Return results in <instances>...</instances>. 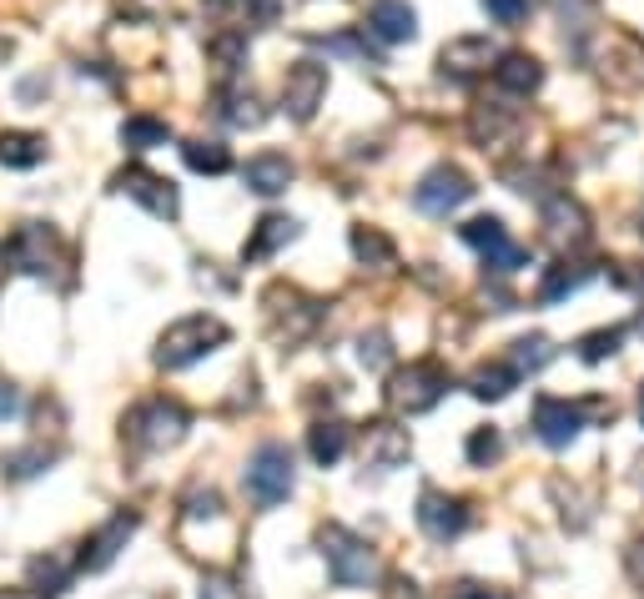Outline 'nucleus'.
Segmentation results:
<instances>
[{
    "instance_id": "6",
    "label": "nucleus",
    "mask_w": 644,
    "mask_h": 599,
    "mask_svg": "<svg viewBox=\"0 0 644 599\" xmlns=\"http://www.w3.org/2000/svg\"><path fill=\"white\" fill-rule=\"evenodd\" d=\"M292 484H298V468L287 444H263L247 458V493L257 499V509H277L292 493Z\"/></svg>"
},
{
    "instance_id": "41",
    "label": "nucleus",
    "mask_w": 644,
    "mask_h": 599,
    "mask_svg": "<svg viewBox=\"0 0 644 599\" xmlns=\"http://www.w3.org/2000/svg\"><path fill=\"white\" fill-rule=\"evenodd\" d=\"M21 413V393L11 384H0V419H15Z\"/></svg>"
},
{
    "instance_id": "39",
    "label": "nucleus",
    "mask_w": 644,
    "mask_h": 599,
    "mask_svg": "<svg viewBox=\"0 0 644 599\" xmlns=\"http://www.w3.org/2000/svg\"><path fill=\"white\" fill-rule=\"evenodd\" d=\"M31 575H36V579H46V585H51V595H56V589L66 585V569H60L56 559H31Z\"/></svg>"
},
{
    "instance_id": "16",
    "label": "nucleus",
    "mask_w": 644,
    "mask_h": 599,
    "mask_svg": "<svg viewBox=\"0 0 644 599\" xmlns=\"http://www.w3.org/2000/svg\"><path fill=\"white\" fill-rule=\"evenodd\" d=\"M368 36H378L382 46H403L418 36V11L408 0H368Z\"/></svg>"
},
{
    "instance_id": "5",
    "label": "nucleus",
    "mask_w": 644,
    "mask_h": 599,
    "mask_svg": "<svg viewBox=\"0 0 644 599\" xmlns=\"http://www.w3.org/2000/svg\"><path fill=\"white\" fill-rule=\"evenodd\" d=\"M443 393H448V368H443V363H429V358L408 363V368H398L393 378H388V408H393V413H408V419L438 408Z\"/></svg>"
},
{
    "instance_id": "21",
    "label": "nucleus",
    "mask_w": 644,
    "mask_h": 599,
    "mask_svg": "<svg viewBox=\"0 0 644 599\" xmlns=\"http://www.w3.org/2000/svg\"><path fill=\"white\" fill-rule=\"evenodd\" d=\"M46 162V136L41 132H0V167L31 171Z\"/></svg>"
},
{
    "instance_id": "17",
    "label": "nucleus",
    "mask_w": 644,
    "mask_h": 599,
    "mask_svg": "<svg viewBox=\"0 0 644 599\" xmlns=\"http://www.w3.org/2000/svg\"><path fill=\"white\" fill-rule=\"evenodd\" d=\"M292 177H298V167H292L282 152H263V156H252L247 167H242L247 192H257V197H282Z\"/></svg>"
},
{
    "instance_id": "35",
    "label": "nucleus",
    "mask_w": 644,
    "mask_h": 599,
    "mask_svg": "<svg viewBox=\"0 0 644 599\" xmlns=\"http://www.w3.org/2000/svg\"><path fill=\"white\" fill-rule=\"evenodd\" d=\"M0 464H5V474H11V479H31V474H41V468L51 464V454H46V448H21V454L0 458Z\"/></svg>"
},
{
    "instance_id": "28",
    "label": "nucleus",
    "mask_w": 644,
    "mask_h": 599,
    "mask_svg": "<svg viewBox=\"0 0 644 599\" xmlns=\"http://www.w3.org/2000/svg\"><path fill=\"white\" fill-rule=\"evenodd\" d=\"M468 126H474V142H484V146H499L503 136H509L513 126H519V117H513V111H499V107H478Z\"/></svg>"
},
{
    "instance_id": "23",
    "label": "nucleus",
    "mask_w": 644,
    "mask_h": 599,
    "mask_svg": "<svg viewBox=\"0 0 644 599\" xmlns=\"http://www.w3.org/2000/svg\"><path fill=\"white\" fill-rule=\"evenodd\" d=\"M408 458V433L393 423H368V464L373 468H398Z\"/></svg>"
},
{
    "instance_id": "22",
    "label": "nucleus",
    "mask_w": 644,
    "mask_h": 599,
    "mask_svg": "<svg viewBox=\"0 0 644 599\" xmlns=\"http://www.w3.org/2000/svg\"><path fill=\"white\" fill-rule=\"evenodd\" d=\"M308 454H312V464L318 468H333L337 458L347 454V423H337V419L312 423L308 429Z\"/></svg>"
},
{
    "instance_id": "1",
    "label": "nucleus",
    "mask_w": 644,
    "mask_h": 599,
    "mask_svg": "<svg viewBox=\"0 0 644 599\" xmlns=\"http://www.w3.org/2000/svg\"><path fill=\"white\" fill-rule=\"evenodd\" d=\"M227 337H232V328L222 323V318H212V312H191V318L171 323L167 333L156 337V368L181 373V368H191V363H202L207 353H216Z\"/></svg>"
},
{
    "instance_id": "14",
    "label": "nucleus",
    "mask_w": 644,
    "mask_h": 599,
    "mask_svg": "<svg viewBox=\"0 0 644 599\" xmlns=\"http://www.w3.org/2000/svg\"><path fill=\"white\" fill-rule=\"evenodd\" d=\"M136 524H142V519H136L132 509H126V514H116L111 524H101V529L91 534V540L81 544V559H76V564H81L86 575H101V569H107V564L116 559L121 550H126V540L136 534Z\"/></svg>"
},
{
    "instance_id": "15",
    "label": "nucleus",
    "mask_w": 644,
    "mask_h": 599,
    "mask_svg": "<svg viewBox=\"0 0 644 599\" xmlns=\"http://www.w3.org/2000/svg\"><path fill=\"white\" fill-rule=\"evenodd\" d=\"M544 237L554 242L559 252H574V247H585L589 242V217H585V207L574 202V197H549L544 202Z\"/></svg>"
},
{
    "instance_id": "29",
    "label": "nucleus",
    "mask_w": 644,
    "mask_h": 599,
    "mask_svg": "<svg viewBox=\"0 0 644 599\" xmlns=\"http://www.w3.org/2000/svg\"><path fill=\"white\" fill-rule=\"evenodd\" d=\"M353 257L363 267H393V242L378 228H353Z\"/></svg>"
},
{
    "instance_id": "11",
    "label": "nucleus",
    "mask_w": 644,
    "mask_h": 599,
    "mask_svg": "<svg viewBox=\"0 0 644 599\" xmlns=\"http://www.w3.org/2000/svg\"><path fill=\"white\" fill-rule=\"evenodd\" d=\"M413 519H418V529H423L433 544H448V540H458V534L468 529V503L454 499V493H443V489H423L418 493Z\"/></svg>"
},
{
    "instance_id": "34",
    "label": "nucleus",
    "mask_w": 644,
    "mask_h": 599,
    "mask_svg": "<svg viewBox=\"0 0 644 599\" xmlns=\"http://www.w3.org/2000/svg\"><path fill=\"white\" fill-rule=\"evenodd\" d=\"M478 5H484V11H489V21L493 25H524L529 21V0H478Z\"/></svg>"
},
{
    "instance_id": "36",
    "label": "nucleus",
    "mask_w": 644,
    "mask_h": 599,
    "mask_svg": "<svg viewBox=\"0 0 644 599\" xmlns=\"http://www.w3.org/2000/svg\"><path fill=\"white\" fill-rule=\"evenodd\" d=\"M358 358H363V368H382V363L393 358V353H388V333H363Z\"/></svg>"
},
{
    "instance_id": "20",
    "label": "nucleus",
    "mask_w": 644,
    "mask_h": 599,
    "mask_svg": "<svg viewBox=\"0 0 644 599\" xmlns=\"http://www.w3.org/2000/svg\"><path fill=\"white\" fill-rule=\"evenodd\" d=\"M519 378H524V373L513 368V363H484V368H474V378H468V393H474L478 403H499V398H509L513 388H519Z\"/></svg>"
},
{
    "instance_id": "18",
    "label": "nucleus",
    "mask_w": 644,
    "mask_h": 599,
    "mask_svg": "<svg viewBox=\"0 0 644 599\" xmlns=\"http://www.w3.org/2000/svg\"><path fill=\"white\" fill-rule=\"evenodd\" d=\"M493 86H499L503 97H534L538 86H544V66L534 56H524V51H509L493 66Z\"/></svg>"
},
{
    "instance_id": "12",
    "label": "nucleus",
    "mask_w": 644,
    "mask_h": 599,
    "mask_svg": "<svg viewBox=\"0 0 644 599\" xmlns=\"http://www.w3.org/2000/svg\"><path fill=\"white\" fill-rule=\"evenodd\" d=\"M327 97V66L318 60H298V66H287V81H282V111L292 121H312Z\"/></svg>"
},
{
    "instance_id": "8",
    "label": "nucleus",
    "mask_w": 644,
    "mask_h": 599,
    "mask_svg": "<svg viewBox=\"0 0 644 599\" xmlns=\"http://www.w3.org/2000/svg\"><path fill=\"white\" fill-rule=\"evenodd\" d=\"M474 197V181H468V171L464 167H433L429 177L418 181L413 187V207L423 217H448V212H458V207Z\"/></svg>"
},
{
    "instance_id": "25",
    "label": "nucleus",
    "mask_w": 644,
    "mask_h": 599,
    "mask_svg": "<svg viewBox=\"0 0 644 599\" xmlns=\"http://www.w3.org/2000/svg\"><path fill=\"white\" fill-rule=\"evenodd\" d=\"M171 142V126L156 117H126L121 121V146L126 152H152V146H167Z\"/></svg>"
},
{
    "instance_id": "2",
    "label": "nucleus",
    "mask_w": 644,
    "mask_h": 599,
    "mask_svg": "<svg viewBox=\"0 0 644 599\" xmlns=\"http://www.w3.org/2000/svg\"><path fill=\"white\" fill-rule=\"evenodd\" d=\"M318 550H322V559H327V575L343 589H368L373 579H378V554H373V544L358 540L353 529L327 524L318 534Z\"/></svg>"
},
{
    "instance_id": "44",
    "label": "nucleus",
    "mask_w": 644,
    "mask_h": 599,
    "mask_svg": "<svg viewBox=\"0 0 644 599\" xmlns=\"http://www.w3.org/2000/svg\"><path fill=\"white\" fill-rule=\"evenodd\" d=\"M640 423H644V384H640Z\"/></svg>"
},
{
    "instance_id": "30",
    "label": "nucleus",
    "mask_w": 644,
    "mask_h": 599,
    "mask_svg": "<svg viewBox=\"0 0 644 599\" xmlns=\"http://www.w3.org/2000/svg\"><path fill=\"white\" fill-rule=\"evenodd\" d=\"M207 56H212L216 76H237V71H242V60H247V36L227 31V36H216L212 46H207Z\"/></svg>"
},
{
    "instance_id": "4",
    "label": "nucleus",
    "mask_w": 644,
    "mask_h": 599,
    "mask_svg": "<svg viewBox=\"0 0 644 599\" xmlns=\"http://www.w3.org/2000/svg\"><path fill=\"white\" fill-rule=\"evenodd\" d=\"M187 429H191L187 408L167 403V398H152V403L132 408L126 423H121V433H126V444L132 448H171V444L187 439Z\"/></svg>"
},
{
    "instance_id": "33",
    "label": "nucleus",
    "mask_w": 644,
    "mask_h": 599,
    "mask_svg": "<svg viewBox=\"0 0 644 599\" xmlns=\"http://www.w3.org/2000/svg\"><path fill=\"white\" fill-rule=\"evenodd\" d=\"M464 454H468V464H474V468H489L493 458L503 454L499 429H474V433H468V444H464Z\"/></svg>"
},
{
    "instance_id": "10",
    "label": "nucleus",
    "mask_w": 644,
    "mask_h": 599,
    "mask_svg": "<svg viewBox=\"0 0 644 599\" xmlns=\"http://www.w3.org/2000/svg\"><path fill=\"white\" fill-rule=\"evenodd\" d=\"M458 237H464L468 247L484 252V263H489L493 273H519V267L529 263V252L519 247V242H509V232H503L499 217H474V222L458 228Z\"/></svg>"
},
{
    "instance_id": "45",
    "label": "nucleus",
    "mask_w": 644,
    "mask_h": 599,
    "mask_svg": "<svg viewBox=\"0 0 644 599\" xmlns=\"http://www.w3.org/2000/svg\"><path fill=\"white\" fill-rule=\"evenodd\" d=\"M202 599H212V595H202Z\"/></svg>"
},
{
    "instance_id": "32",
    "label": "nucleus",
    "mask_w": 644,
    "mask_h": 599,
    "mask_svg": "<svg viewBox=\"0 0 644 599\" xmlns=\"http://www.w3.org/2000/svg\"><path fill=\"white\" fill-rule=\"evenodd\" d=\"M620 343H624V328H599V333L579 337V358H585V363H604V358H614V353H620Z\"/></svg>"
},
{
    "instance_id": "40",
    "label": "nucleus",
    "mask_w": 644,
    "mask_h": 599,
    "mask_svg": "<svg viewBox=\"0 0 644 599\" xmlns=\"http://www.w3.org/2000/svg\"><path fill=\"white\" fill-rule=\"evenodd\" d=\"M624 569H630V579L644 589V534L630 544V550H624Z\"/></svg>"
},
{
    "instance_id": "38",
    "label": "nucleus",
    "mask_w": 644,
    "mask_h": 599,
    "mask_svg": "<svg viewBox=\"0 0 644 599\" xmlns=\"http://www.w3.org/2000/svg\"><path fill=\"white\" fill-rule=\"evenodd\" d=\"M187 514L191 519H216V514H222V499H216V493L212 489H207V493H191V499H187Z\"/></svg>"
},
{
    "instance_id": "42",
    "label": "nucleus",
    "mask_w": 644,
    "mask_h": 599,
    "mask_svg": "<svg viewBox=\"0 0 644 599\" xmlns=\"http://www.w3.org/2000/svg\"><path fill=\"white\" fill-rule=\"evenodd\" d=\"M448 599H509V595H493L489 585H458Z\"/></svg>"
},
{
    "instance_id": "19",
    "label": "nucleus",
    "mask_w": 644,
    "mask_h": 599,
    "mask_svg": "<svg viewBox=\"0 0 644 599\" xmlns=\"http://www.w3.org/2000/svg\"><path fill=\"white\" fill-rule=\"evenodd\" d=\"M292 237H298V222H292V217H282V212H267L263 222L252 228L247 247H242V263H263V257H273V252L287 247Z\"/></svg>"
},
{
    "instance_id": "37",
    "label": "nucleus",
    "mask_w": 644,
    "mask_h": 599,
    "mask_svg": "<svg viewBox=\"0 0 644 599\" xmlns=\"http://www.w3.org/2000/svg\"><path fill=\"white\" fill-rule=\"evenodd\" d=\"M614 282L644 298V263H614Z\"/></svg>"
},
{
    "instance_id": "7",
    "label": "nucleus",
    "mask_w": 644,
    "mask_h": 599,
    "mask_svg": "<svg viewBox=\"0 0 644 599\" xmlns=\"http://www.w3.org/2000/svg\"><path fill=\"white\" fill-rule=\"evenodd\" d=\"M589 413H614V403H569V398H538L534 403V433L538 444L569 448L579 439Z\"/></svg>"
},
{
    "instance_id": "31",
    "label": "nucleus",
    "mask_w": 644,
    "mask_h": 599,
    "mask_svg": "<svg viewBox=\"0 0 644 599\" xmlns=\"http://www.w3.org/2000/svg\"><path fill=\"white\" fill-rule=\"evenodd\" d=\"M549 363H554V343L544 333L519 337V343H513V368L519 373H538V368H549Z\"/></svg>"
},
{
    "instance_id": "9",
    "label": "nucleus",
    "mask_w": 644,
    "mask_h": 599,
    "mask_svg": "<svg viewBox=\"0 0 644 599\" xmlns=\"http://www.w3.org/2000/svg\"><path fill=\"white\" fill-rule=\"evenodd\" d=\"M111 187H116L121 197H132L136 207H146L152 217H162V222H177V212H181L177 187H171L167 177L146 171V167H121L116 177H111Z\"/></svg>"
},
{
    "instance_id": "3",
    "label": "nucleus",
    "mask_w": 644,
    "mask_h": 599,
    "mask_svg": "<svg viewBox=\"0 0 644 599\" xmlns=\"http://www.w3.org/2000/svg\"><path fill=\"white\" fill-rule=\"evenodd\" d=\"M0 267L21 277H51L60 267V237L46 222H21L11 237L0 242Z\"/></svg>"
},
{
    "instance_id": "26",
    "label": "nucleus",
    "mask_w": 644,
    "mask_h": 599,
    "mask_svg": "<svg viewBox=\"0 0 644 599\" xmlns=\"http://www.w3.org/2000/svg\"><path fill=\"white\" fill-rule=\"evenodd\" d=\"M222 121L227 126H263L267 121V111H263V101L252 97V91H242V86H222Z\"/></svg>"
},
{
    "instance_id": "13",
    "label": "nucleus",
    "mask_w": 644,
    "mask_h": 599,
    "mask_svg": "<svg viewBox=\"0 0 644 599\" xmlns=\"http://www.w3.org/2000/svg\"><path fill=\"white\" fill-rule=\"evenodd\" d=\"M499 56H503V51L493 46L489 36H458V41H448V46H443L438 66H443V76L468 81V76H484L489 66H499Z\"/></svg>"
},
{
    "instance_id": "43",
    "label": "nucleus",
    "mask_w": 644,
    "mask_h": 599,
    "mask_svg": "<svg viewBox=\"0 0 644 599\" xmlns=\"http://www.w3.org/2000/svg\"><path fill=\"white\" fill-rule=\"evenodd\" d=\"M0 599H46V595L31 589V585H15V589H0Z\"/></svg>"
},
{
    "instance_id": "24",
    "label": "nucleus",
    "mask_w": 644,
    "mask_h": 599,
    "mask_svg": "<svg viewBox=\"0 0 644 599\" xmlns=\"http://www.w3.org/2000/svg\"><path fill=\"white\" fill-rule=\"evenodd\" d=\"M595 277V267H585V263H554L549 267V277L538 282V302H559V298H569V292H579Z\"/></svg>"
},
{
    "instance_id": "27",
    "label": "nucleus",
    "mask_w": 644,
    "mask_h": 599,
    "mask_svg": "<svg viewBox=\"0 0 644 599\" xmlns=\"http://www.w3.org/2000/svg\"><path fill=\"white\" fill-rule=\"evenodd\" d=\"M181 156H187V167L202 171V177H222V171H232V152L222 142H187L181 146Z\"/></svg>"
}]
</instances>
